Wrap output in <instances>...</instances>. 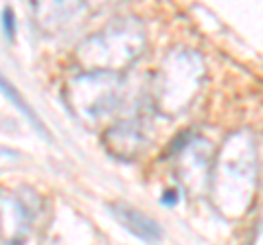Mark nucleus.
I'll return each instance as SVG.
<instances>
[{
    "instance_id": "f257e3e1",
    "label": "nucleus",
    "mask_w": 263,
    "mask_h": 245,
    "mask_svg": "<svg viewBox=\"0 0 263 245\" xmlns=\"http://www.w3.org/2000/svg\"><path fill=\"white\" fill-rule=\"evenodd\" d=\"M213 203L226 217L248 212L257 191V147L250 134H230L217 151L213 173L209 177Z\"/></svg>"
},
{
    "instance_id": "f03ea898",
    "label": "nucleus",
    "mask_w": 263,
    "mask_h": 245,
    "mask_svg": "<svg viewBox=\"0 0 263 245\" xmlns=\"http://www.w3.org/2000/svg\"><path fill=\"white\" fill-rule=\"evenodd\" d=\"M145 46L143 27L132 18L110 22L77 48V59L86 72H114L129 66Z\"/></svg>"
},
{
    "instance_id": "7ed1b4c3",
    "label": "nucleus",
    "mask_w": 263,
    "mask_h": 245,
    "mask_svg": "<svg viewBox=\"0 0 263 245\" xmlns=\"http://www.w3.org/2000/svg\"><path fill=\"white\" fill-rule=\"evenodd\" d=\"M202 81H204L202 57L193 51H186V48L174 51L162 62L158 77H156L154 94L158 110L164 114H171V116L186 112L191 101L200 92Z\"/></svg>"
},
{
    "instance_id": "20e7f679",
    "label": "nucleus",
    "mask_w": 263,
    "mask_h": 245,
    "mask_svg": "<svg viewBox=\"0 0 263 245\" xmlns=\"http://www.w3.org/2000/svg\"><path fill=\"white\" fill-rule=\"evenodd\" d=\"M66 101L77 118L92 125L119 108L121 81L114 72H81L66 88Z\"/></svg>"
},
{
    "instance_id": "39448f33",
    "label": "nucleus",
    "mask_w": 263,
    "mask_h": 245,
    "mask_svg": "<svg viewBox=\"0 0 263 245\" xmlns=\"http://www.w3.org/2000/svg\"><path fill=\"white\" fill-rule=\"evenodd\" d=\"M33 212L18 195L0 189V241L5 245H27Z\"/></svg>"
},
{
    "instance_id": "423d86ee",
    "label": "nucleus",
    "mask_w": 263,
    "mask_h": 245,
    "mask_svg": "<svg viewBox=\"0 0 263 245\" xmlns=\"http://www.w3.org/2000/svg\"><path fill=\"white\" fill-rule=\"evenodd\" d=\"M211 147L206 140L193 138V140L184 142L182 153L178 160V175L180 182L184 184L186 191H200L202 182L206 184L211 177Z\"/></svg>"
},
{
    "instance_id": "0eeeda50",
    "label": "nucleus",
    "mask_w": 263,
    "mask_h": 245,
    "mask_svg": "<svg viewBox=\"0 0 263 245\" xmlns=\"http://www.w3.org/2000/svg\"><path fill=\"white\" fill-rule=\"evenodd\" d=\"M114 219L125 228L129 234L138 236L145 243H158L162 239V228L158 221H154L152 217L143 215L141 210L127 206V203H112L110 206Z\"/></svg>"
},
{
    "instance_id": "6e6552de",
    "label": "nucleus",
    "mask_w": 263,
    "mask_h": 245,
    "mask_svg": "<svg viewBox=\"0 0 263 245\" xmlns=\"http://www.w3.org/2000/svg\"><path fill=\"white\" fill-rule=\"evenodd\" d=\"M103 142L112 156L121 160H132L145 147V136L134 122H119L103 134Z\"/></svg>"
},
{
    "instance_id": "1a4fd4ad",
    "label": "nucleus",
    "mask_w": 263,
    "mask_h": 245,
    "mask_svg": "<svg viewBox=\"0 0 263 245\" xmlns=\"http://www.w3.org/2000/svg\"><path fill=\"white\" fill-rule=\"evenodd\" d=\"M0 90H3V94L7 96V99H9V101L15 105V108H18V110L24 114V116H27V118L31 120V125L35 127L40 134H42V136H48V132H46V129L42 127V120L37 118V114H35V112H33V110L29 108V103L22 99V94H20L18 90L13 88V84H9V81L5 79V75H3V72H0Z\"/></svg>"
},
{
    "instance_id": "9d476101",
    "label": "nucleus",
    "mask_w": 263,
    "mask_h": 245,
    "mask_svg": "<svg viewBox=\"0 0 263 245\" xmlns=\"http://www.w3.org/2000/svg\"><path fill=\"white\" fill-rule=\"evenodd\" d=\"M3 31L7 39H15V13L11 7L3 9Z\"/></svg>"
},
{
    "instance_id": "9b49d317",
    "label": "nucleus",
    "mask_w": 263,
    "mask_h": 245,
    "mask_svg": "<svg viewBox=\"0 0 263 245\" xmlns=\"http://www.w3.org/2000/svg\"><path fill=\"white\" fill-rule=\"evenodd\" d=\"M162 203H164V206H176V203H178V195H176V191H169V193H164Z\"/></svg>"
},
{
    "instance_id": "f8f14e48",
    "label": "nucleus",
    "mask_w": 263,
    "mask_h": 245,
    "mask_svg": "<svg viewBox=\"0 0 263 245\" xmlns=\"http://www.w3.org/2000/svg\"><path fill=\"white\" fill-rule=\"evenodd\" d=\"M252 245H263V223H259L257 234H254V239H252Z\"/></svg>"
}]
</instances>
